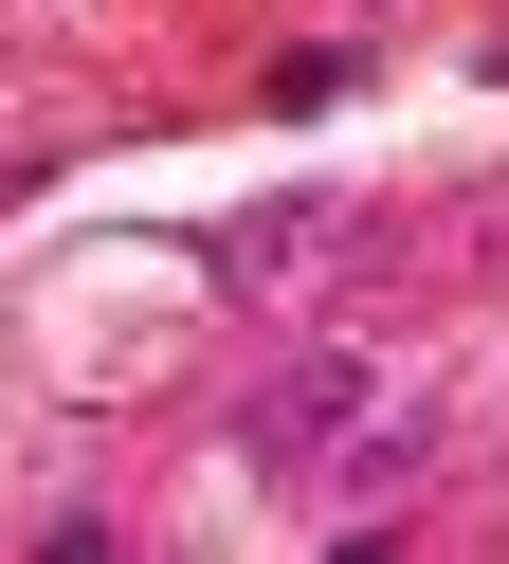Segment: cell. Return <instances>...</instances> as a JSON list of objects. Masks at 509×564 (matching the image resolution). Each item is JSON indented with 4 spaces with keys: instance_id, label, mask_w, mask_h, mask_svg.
<instances>
[{
    "instance_id": "6da1fadb",
    "label": "cell",
    "mask_w": 509,
    "mask_h": 564,
    "mask_svg": "<svg viewBox=\"0 0 509 564\" xmlns=\"http://www.w3.org/2000/svg\"><path fill=\"white\" fill-rule=\"evenodd\" d=\"M419 455H436V365H400V346H310V365L254 382V474L310 491V510H364Z\"/></svg>"
}]
</instances>
